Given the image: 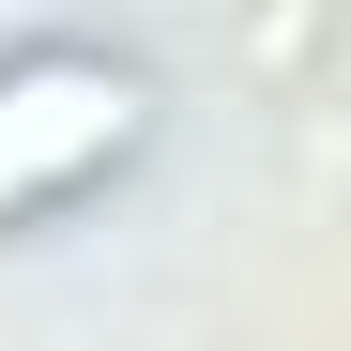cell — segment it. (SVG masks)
Returning <instances> with one entry per match:
<instances>
[{"instance_id":"1","label":"cell","mask_w":351,"mask_h":351,"mask_svg":"<svg viewBox=\"0 0 351 351\" xmlns=\"http://www.w3.org/2000/svg\"><path fill=\"white\" fill-rule=\"evenodd\" d=\"M138 123V92L107 77V62H31V77H0V214L46 199V184H77L92 153H123Z\"/></svg>"}]
</instances>
